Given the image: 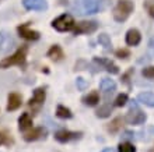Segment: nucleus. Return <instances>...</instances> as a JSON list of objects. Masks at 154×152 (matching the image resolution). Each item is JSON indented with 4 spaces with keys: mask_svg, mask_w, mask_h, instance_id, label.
I'll list each match as a JSON object with an SVG mask.
<instances>
[{
    "mask_svg": "<svg viewBox=\"0 0 154 152\" xmlns=\"http://www.w3.org/2000/svg\"><path fill=\"white\" fill-rule=\"evenodd\" d=\"M137 100L149 108H154V92H140L137 95Z\"/></svg>",
    "mask_w": 154,
    "mask_h": 152,
    "instance_id": "obj_18",
    "label": "nucleus"
},
{
    "mask_svg": "<svg viewBox=\"0 0 154 152\" xmlns=\"http://www.w3.org/2000/svg\"><path fill=\"white\" fill-rule=\"evenodd\" d=\"M115 56L118 59H128L130 56V52L128 49H118V50H115Z\"/></svg>",
    "mask_w": 154,
    "mask_h": 152,
    "instance_id": "obj_30",
    "label": "nucleus"
},
{
    "mask_svg": "<svg viewBox=\"0 0 154 152\" xmlns=\"http://www.w3.org/2000/svg\"><path fill=\"white\" fill-rule=\"evenodd\" d=\"M143 7L146 8V11L149 13V16L154 18V0H146L143 3Z\"/></svg>",
    "mask_w": 154,
    "mask_h": 152,
    "instance_id": "obj_28",
    "label": "nucleus"
},
{
    "mask_svg": "<svg viewBox=\"0 0 154 152\" xmlns=\"http://www.w3.org/2000/svg\"><path fill=\"white\" fill-rule=\"evenodd\" d=\"M14 46V39L6 31H0V52L7 53Z\"/></svg>",
    "mask_w": 154,
    "mask_h": 152,
    "instance_id": "obj_12",
    "label": "nucleus"
},
{
    "mask_svg": "<svg viewBox=\"0 0 154 152\" xmlns=\"http://www.w3.org/2000/svg\"><path fill=\"white\" fill-rule=\"evenodd\" d=\"M101 152H116V151L114 148H105V149H102Z\"/></svg>",
    "mask_w": 154,
    "mask_h": 152,
    "instance_id": "obj_35",
    "label": "nucleus"
},
{
    "mask_svg": "<svg viewBox=\"0 0 154 152\" xmlns=\"http://www.w3.org/2000/svg\"><path fill=\"white\" fill-rule=\"evenodd\" d=\"M21 95L20 94H17V92H11L7 98V112H13V110H17V109L21 106Z\"/></svg>",
    "mask_w": 154,
    "mask_h": 152,
    "instance_id": "obj_14",
    "label": "nucleus"
},
{
    "mask_svg": "<svg viewBox=\"0 0 154 152\" xmlns=\"http://www.w3.org/2000/svg\"><path fill=\"white\" fill-rule=\"evenodd\" d=\"M111 112H112V106L108 105V103H105L98 109L95 115H97V117H100V119H105V117H108L111 115Z\"/></svg>",
    "mask_w": 154,
    "mask_h": 152,
    "instance_id": "obj_24",
    "label": "nucleus"
},
{
    "mask_svg": "<svg viewBox=\"0 0 154 152\" xmlns=\"http://www.w3.org/2000/svg\"><path fill=\"white\" fill-rule=\"evenodd\" d=\"M149 131H150L151 134H154V126H151V127H149Z\"/></svg>",
    "mask_w": 154,
    "mask_h": 152,
    "instance_id": "obj_36",
    "label": "nucleus"
},
{
    "mask_svg": "<svg viewBox=\"0 0 154 152\" xmlns=\"http://www.w3.org/2000/svg\"><path fill=\"white\" fill-rule=\"evenodd\" d=\"M76 85H77V89H79V91H85V89L88 88V82H87L83 77H77Z\"/></svg>",
    "mask_w": 154,
    "mask_h": 152,
    "instance_id": "obj_29",
    "label": "nucleus"
},
{
    "mask_svg": "<svg viewBox=\"0 0 154 152\" xmlns=\"http://www.w3.org/2000/svg\"><path fill=\"white\" fill-rule=\"evenodd\" d=\"M142 76L144 78H149V80H153L154 78V66H147L142 70Z\"/></svg>",
    "mask_w": 154,
    "mask_h": 152,
    "instance_id": "obj_27",
    "label": "nucleus"
},
{
    "mask_svg": "<svg viewBox=\"0 0 154 152\" xmlns=\"http://www.w3.org/2000/svg\"><path fill=\"white\" fill-rule=\"evenodd\" d=\"M46 55H48V57L53 61H60L62 59H63V50H62V48L59 46V45H53V46H51V49L48 50Z\"/></svg>",
    "mask_w": 154,
    "mask_h": 152,
    "instance_id": "obj_19",
    "label": "nucleus"
},
{
    "mask_svg": "<svg viewBox=\"0 0 154 152\" xmlns=\"http://www.w3.org/2000/svg\"><path fill=\"white\" fill-rule=\"evenodd\" d=\"M31 127H32V119L29 116V113H23L20 119H18V130L20 131H27Z\"/></svg>",
    "mask_w": 154,
    "mask_h": 152,
    "instance_id": "obj_17",
    "label": "nucleus"
},
{
    "mask_svg": "<svg viewBox=\"0 0 154 152\" xmlns=\"http://www.w3.org/2000/svg\"><path fill=\"white\" fill-rule=\"evenodd\" d=\"M149 52H150V55L154 57V36L150 39V42H149Z\"/></svg>",
    "mask_w": 154,
    "mask_h": 152,
    "instance_id": "obj_34",
    "label": "nucleus"
},
{
    "mask_svg": "<svg viewBox=\"0 0 154 152\" xmlns=\"http://www.w3.org/2000/svg\"><path fill=\"white\" fill-rule=\"evenodd\" d=\"M27 52H28V46L23 45L13 53L11 56L4 57L0 61V68H8L10 66H24L27 61Z\"/></svg>",
    "mask_w": 154,
    "mask_h": 152,
    "instance_id": "obj_2",
    "label": "nucleus"
},
{
    "mask_svg": "<svg viewBox=\"0 0 154 152\" xmlns=\"http://www.w3.org/2000/svg\"><path fill=\"white\" fill-rule=\"evenodd\" d=\"M98 43L101 45V46H104L105 50H111V48H112L111 38H109V35H106V34H100V35H98Z\"/></svg>",
    "mask_w": 154,
    "mask_h": 152,
    "instance_id": "obj_23",
    "label": "nucleus"
},
{
    "mask_svg": "<svg viewBox=\"0 0 154 152\" xmlns=\"http://www.w3.org/2000/svg\"><path fill=\"white\" fill-rule=\"evenodd\" d=\"M45 134H46V130H45L44 127H35V128H32L29 133L25 134L24 140L27 141V142L37 141V140H39V138H42V137H45Z\"/></svg>",
    "mask_w": 154,
    "mask_h": 152,
    "instance_id": "obj_15",
    "label": "nucleus"
},
{
    "mask_svg": "<svg viewBox=\"0 0 154 152\" xmlns=\"http://www.w3.org/2000/svg\"><path fill=\"white\" fill-rule=\"evenodd\" d=\"M94 63L98 64L100 68H105L108 73L111 74H118L119 73V67L114 61H111L109 59H105V57H94Z\"/></svg>",
    "mask_w": 154,
    "mask_h": 152,
    "instance_id": "obj_10",
    "label": "nucleus"
},
{
    "mask_svg": "<svg viewBox=\"0 0 154 152\" xmlns=\"http://www.w3.org/2000/svg\"><path fill=\"white\" fill-rule=\"evenodd\" d=\"M128 100H129V98H128L126 94H119V95L116 96V99H115V106L122 108V106H125V105L128 103Z\"/></svg>",
    "mask_w": 154,
    "mask_h": 152,
    "instance_id": "obj_26",
    "label": "nucleus"
},
{
    "mask_svg": "<svg viewBox=\"0 0 154 152\" xmlns=\"http://www.w3.org/2000/svg\"><path fill=\"white\" fill-rule=\"evenodd\" d=\"M98 28V22L97 21H81L77 22L74 27L73 32L74 35H80V34H93Z\"/></svg>",
    "mask_w": 154,
    "mask_h": 152,
    "instance_id": "obj_7",
    "label": "nucleus"
},
{
    "mask_svg": "<svg viewBox=\"0 0 154 152\" xmlns=\"http://www.w3.org/2000/svg\"><path fill=\"white\" fill-rule=\"evenodd\" d=\"M56 116L60 117V119H72L73 117V113L69 108H66L63 105H57L56 108Z\"/></svg>",
    "mask_w": 154,
    "mask_h": 152,
    "instance_id": "obj_21",
    "label": "nucleus"
},
{
    "mask_svg": "<svg viewBox=\"0 0 154 152\" xmlns=\"http://www.w3.org/2000/svg\"><path fill=\"white\" fill-rule=\"evenodd\" d=\"M23 6L27 10L44 11V10L48 8V1L46 0H23Z\"/></svg>",
    "mask_w": 154,
    "mask_h": 152,
    "instance_id": "obj_11",
    "label": "nucleus"
},
{
    "mask_svg": "<svg viewBox=\"0 0 154 152\" xmlns=\"http://www.w3.org/2000/svg\"><path fill=\"white\" fill-rule=\"evenodd\" d=\"M126 43L129 45V46H137L140 43V40H142V34L139 32V29L136 28H130L129 31L126 32Z\"/></svg>",
    "mask_w": 154,
    "mask_h": 152,
    "instance_id": "obj_13",
    "label": "nucleus"
},
{
    "mask_svg": "<svg viewBox=\"0 0 154 152\" xmlns=\"http://www.w3.org/2000/svg\"><path fill=\"white\" fill-rule=\"evenodd\" d=\"M118 149H119V152H136V147L130 142H121Z\"/></svg>",
    "mask_w": 154,
    "mask_h": 152,
    "instance_id": "obj_25",
    "label": "nucleus"
},
{
    "mask_svg": "<svg viewBox=\"0 0 154 152\" xmlns=\"http://www.w3.org/2000/svg\"><path fill=\"white\" fill-rule=\"evenodd\" d=\"M125 120L129 124H132V126H140V124H144V121L147 120V115L143 110L139 109L137 103L134 100H132L130 109H129V112H128V115H126Z\"/></svg>",
    "mask_w": 154,
    "mask_h": 152,
    "instance_id": "obj_3",
    "label": "nucleus"
},
{
    "mask_svg": "<svg viewBox=\"0 0 154 152\" xmlns=\"http://www.w3.org/2000/svg\"><path fill=\"white\" fill-rule=\"evenodd\" d=\"M100 89H101L105 95H109V94H114L116 91V82L111 78H102L101 82H100Z\"/></svg>",
    "mask_w": 154,
    "mask_h": 152,
    "instance_id": "obj_16",
    "label": "nucleus"
},
{
    "mask_svg": "<svg viewBox=\"0 0 154 152\" xmlns=\"http://www.w3.org/2000/svg\"><path fill=\"white\" fill-rule=\"evenodd\" d=\"M83 133H76V131H69V130H60L55 134V140L65 144V142H69V141H73V140H79L81 138Z\"/></svg>",
    "mask_w": 154,
    "mask_h": 152,
    "instance_id": "obj_9",
    "label": "nucleus"
},
{
    "mask_svg": "<svg viewBox=\"0 0 154 152\" xmlns=\"http://www.w3.org/2000/svg\"><path fill=\"white\" fill-rule=\"evenodd\" d=\"M134 138V133L133 131H125L122 134V140L126 141V140H133Z\"/></svg>",
    "mask_w": 154,
    "mask_h": 152,
    "instance_id": "obj_32",
    "label": "nucleus"
},
{
    "mask_svg": "<svg viewBox=\"0 0 154 152\" xmlns=\"http://www.w3.org/2000/svg\"><path fill=\"white\" fill-rule=\"evenodd\" d=\"M79 14H95L102 8V0H76Z\"/></svg>",
    "mask_w": 154,
    "mask_h": 152,
    "instance_id": "obj_4",
    "label": "nucleus"
},
{
    "mask_svg": "<svg viewBox=\"0 0 154 152\" xmlns=\"http://www.w3.org/2000/svg\"><path fill=\"white\" fill-rule=\"evenodd\" d=\"M11 142H13L11 137H8L6 133H0V145H2V144L8 145V144H11Z\"/></svg>",
    "mask_w": 154,
    "mask_h": 152,
    "instance_id": "obj_31",
    "label": "nucleus"
},
{
    "mask_svg": "<svg viewBox=\"0 0 154 152\" xmlns=\"http://www.w3.org/2000/svg\"><path fill=\"white\" fill-rule=\"evenodd\" d=\"M45 98H46V91H45L44 87H41V88H37L34 91L32 94V98L29 99L28 102V106L32 109L34 113H37L38 110L41 109V106L44 105L45 102Z\"/></svg>",
    "mask_w": 154,
    "mask_h": 152,
    "instance_id": "obj_6",
    "label": "nucleus"
},
{
    "mask_svg": "<svg viewBox=\"0 0 154 152\" xmlns=\"http://www.w3.org/2000/svg\"><path fill=\"white\" fill-rule=\"evenodd\" d=\"M123 120H125L123 117H116V119H114V120L111 121L109 126H108V131H109L111 134L118 133L122 128V126H123Z\"/></svg>",
    "mask_w": 154,
    "mask_h": 152,
    "instance_id": "obj_22",
    "label": "nucleus"
},
{
    "mask_svg": "<svg viewBox=\"0 0 154 152\" xmlns=\"http://www.w3.org/2000/svg\"><path fill=\"white\" fill-rule=\"evenodd\" d=\"M81 100H83V103L85 106H95L100 102V94L97 91H93V92H90L88 95H85Z\"/></svg>",
    "mask_w": 154,
    "mask_h": 152,
    "instance_id": "obj_20",
    "label": "nucleus"
},
{
    "mask_svg": "<svg viewBox=\"0 0 154 152\" xmlns=\"http://www.w3.org/2000/svg\"><path fill=\"white\" fill-rule=\"evenodd\" d=\"M85 66H87V64H85V61L79 60V61L76 63V66H74V70H84Z\"/></svg>",
    "mask_w": 154,
    "mask_h": 152,
    "instance_id": "obj_33",
    "label": "nucleus"
},
{
    "mask_svg": "<svg viewBox=\"0 0 154 152\" xmlns=\"http://www.w3.org/2000/svg\"><path fill=\"white\" fill-rule=\"evenodd\" d=\"M52 27L59 32H67L74 29L76 22H74V18L70 14H62L52 21Z\"/></svg>",
    "mask_w": 154,
    "mask_h": 152,
    "instance_id": "obj_5",
    "label": "nucleus"
},
{
    "mask_svg": "<svg viewBox=\"0 0 154 152\" xmlns=\"http://www.w3.org/2000/svg\"><path fill=\"white\" fill-rule=\"evenodd\" d=\"M134 10V3L132 0H119L112 10V16L116 22H125Z\"/></svg>",
    "mask_w": 154,
    "mask_h": 152,
    "instance_id": "obj_1",
    "label": "nucleus"
},
{
    "mask_svg": "<svg viewBox=\"0 0 154 152\" xmlns=\"http://www.w3.org/2000/svg\"><path fill=\"white\" fill-rule=\"evenodd\" d=\"M17 32L21 38H24L27 40H38L39 39V32L38 31H34V29L29 28V24H21L20 27H17Z\"/></svg>",
    "mask_w": 154,
    "mask_h": 152,
    "instance_id": "obj_8",
    "label": "nucleus"
}]
</instances>
